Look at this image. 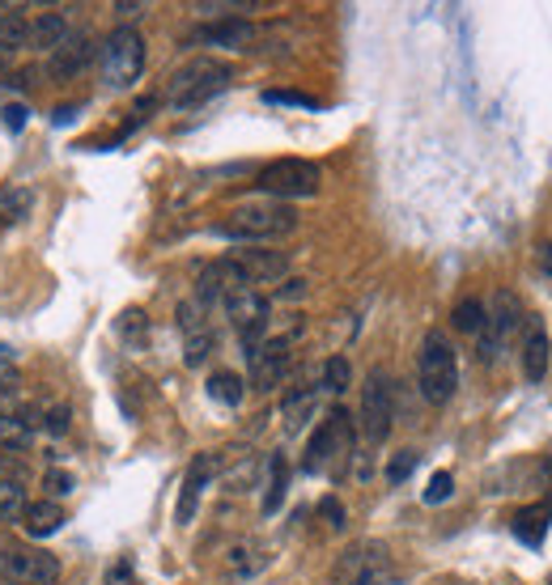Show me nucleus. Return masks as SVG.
<instances>
[{
	"label": "nucleus",
	"instance_id": "obj_1",
	"mask_svg": "<svg viewBox=\"0 0 552 585\" xmlns=\"http://www.w3.org/2000/svg\"><path fill=\"white\" fill-rule=\"evenodd\" d=\"M293 230H298V212L289 204H242L217 226V234L235 242H273Z\"/></svg>",
	"mask_w": 552,
	"mask_h": 585
},
{
	"label": "nucleus",
	"instance_id": "obj_2",
	"mask_svg": "<svg viewBox=\"0 0 552 585\" xmlns=\"http://www.w3.org/2000/svg\"><path fill=\"white\" fill-rule=\"evenodd\" d=\"M417 378H421V394L425 403H451V394L459 390V356L451 349V340L442 331H430L421 340V356H417Z\"/></svg>",
	"mask_w": 552,
	"mask_h": 585
},
{
	"label": "nucleus",
	"instance_id": "obj_3",
	"mask_svg": "<svg viewBox=\"0 0 552 585\" xmlns=\"http://www.w3.org/2000/svg\"><path fill=\"white\" fill-rule=\"evenodd\" d=\"M353 454V416L345 407H332L307 446V471H345Z\"/></svg>",
	"mask_w": 552,
	"mask_h": 585
},
{
	"label": "nucleus",
	"instance_id": "obj_4",
	"mask_svg": "<svg viewBox=\"0 0 552 585\" xmlns=\"http://www.w3.org/2000/svg\"><path fill=\"white\" fill-rule=\"evenodd\" d=\"M226 85H230V69H226L221 60H192L188 69H179V73L170 77L166 98H170V107L192 111L200 102H208L213 94H221Z\"/></svg>",
	"mask_w": 552,
	"mask_h": 585
},
{
	"label": "nucleus",
	"instance_id": "obj_5",
	"mask_svg": "<svg viewBox=\"0 0 552 585\" xmlns=\"http://www.w3.org/2000/svg\"><path fill=\"white\" fill-rule=\"evenodd\" d=\"M395 425V382L392 374L379 365L365 374V387H361V437L370 446H383L392 437Z\"/></svg>",
	"mask_w": 552,
	"mask_h": 585
},
{
	"label": "nucleus",
	"instance_id": "obj_6",
	"mask_svg": "<svg viewBox=\"0 0 552 585\" xmlns=\"http://www.w3.org/2000/svg\"><path fill=\"white\" fill-rule=\"evenodd\" d=\"M319 183H323L319 166L315 161H302V157L268 161L260 170V179H255V187L264 195H273V199H311V195H319Z\"/></svg>",
	"mask_w": 552,
	"mask_h": 585
},
{
	"label": "nucleus",
	"instance_id": "obj_7",
	"mask_svg": "<svg viewBox=\"0 0 552 585\" xmlns=\"http://www.w3.org/2000/svg\"><path fill=\"white\" fill-rule=\"evenodd\" d=\"M336 585H395L392 551L383 544H353L332 569Z\"/></svg>",
	"mask_w": 552,
	"mask_h": 585
},
{
	"label": "nucleus",
	"instance_id": "obj_8",
	"mask_svg": "<svg viewBox=\"0 0 552 585\" xmlns=\"http://www.w3.org/2000/svg\"><path fill=\"white\" fill-rule=\"evenodd\" d=\"M145 69V39L132 26H119L103 42V77L111 89H128L132 81H141Z\"/></svg>",
	"mask_w": 552,
	"mask_h": 585
},
{
	"label": "nucleus",
	"instance_id": "obj_9",
	"mask_svg": "<svg viewBox=\"0 0 552 585\" xmlns=\"http://www.w3.org/2000/svg\"><path fill=\"white\" fill-rule=\"evenodd\" d=\"M0 577L9 585H56L60 577V560L47 556L39 547H0Z\"/></svg>",
	"mask_w": 552,
	"mask_h": 585
},
{
	"label": "nucleus",
	"instance_id": "obj_10",
	"mask_svg": "<svg viewBox=\"0 0 552 585\" xmlns=\"http://www.w3.org/2000/svg\"><path fill=\"white\" fill-rule=\"evenodd\" d=\"M523 318H527V314H523L514 293H497V297H493V306L484 310V331H480V361H484V365L497 361L502 344L523 327Z\"/></svg>",
	"mask_w": 552,
	"mask_h": 585
},
{
	"label": "nucleus",
	"instance_id": "obj_11",
	"mask_svg": "<svg viewBox=\"0 0 552 585\" xmlns=\"http://www.w3.org/2000/svg\"><path fill=\"white\" fill-rule=\"evenodd\" d=\"M251 361V387L255 390H273L285 382L289 365H293V336H276V340H264L260 349L247 356Z\"/></svg>",
	"mask_w": 552,
	"mask_h": 585
},
{
	"label": "nucleus",
	"instance_id": "obj_12",
	"mask_svg": "<svg viewBox=\"0 0 552 585\" xmlns=\"http://www.w3.org/2000/svg\"><path fill=\"white\" fill-rule=\"evenodd\" d=\"M518 361H523V378L527 382H540L549 374V336H544V322L531 318V314L518 327Z\"/></svg>",
	"mask_w": 552,
	"mask_h": 585
},
{
	"label": "nucleus",
	"instance_id": "obj_13",
	"mask_svg": "<svg viewBox=\"0 0 552 585\" xmlns=\"http://www.w3.org/2000/svg\"><path fill=\"white\" fill-rule=\"evenodd\" d=\"M217 467H221V463H217V454H196V459H192V467H188V475H183V492H179V513H175L183 526L196 517L200 492L208 488V479L217 475Z\"/></svg>",
	"mask_w": 552,
	"mask_h": 585
},
{
	"label": "nucleus",
	"instance_id": "obj_14",
	"mask_svg": "<svg viewBox=\"0 0 552 585\" xmlns=\"http://www.w3.org/2000/svg\"><path fill=\"white\" fill-rule=\"evenodd\" d=\"M230 264L242 272V280H247L251 289H255V284H268L276 276H285V268H289V259H285L280 251H238V255H230Z\"/></svg>",
	"mask_w": 552,
	"mask_h": 585
},
{
	"label": "nucleus",
	"instance_id": "obj_15",
	"mask_svg": "<svg viewBox=\"0 0 552 585\" xmlns=\"http://www.w3.org/2000/svg\"><path fill=\"white\" fill-rule=\"evenodd\" d=\"M251 39H255V26L242 17H226V22H213V26L196 31V42H208V47H247Z\"/></svg>",
	"mask_w": 552,
	"mask_h": 585
},
{
	"label": "nucleus",
	"instance_id": "obj_16",
	"mask_svg": "<svg viewBox=\"0 0 552 585\" xmlns=\"http://www.w3.org/2000/svg\"><path fill=\"white\" fill-rule=\"evenodd\" d=\"M89 56H94V42L85 39V35H69V39L51 51V69L60 77H73V73H81L89 64Z\"/></svg>",
	"mask_w": 552,
	"mask_h": 585
},
{
	"label": "nucleus",
	"instance_id": "obj_17",
	"mask_svg": "<svg viewBox=\"0 0 552 585\" xmlns=\"http://www.w3.org/2000/svg\"><path fill=\"white\" fill-rule=\"evenodd\" d=\"M22 522H26V535L47 539V535H56L64 526V509L56 505V501H35V505L22 509Z\"/></svg>",
	"mask_w": 552,
	"mask_h": 585
},
{
	"label": "nucleus",
	"instance_id": "obj_18",
	"mask_svg": "<svg viewBox=\"0 0 552 585\" xmlns=\"http://www.w3.org/2000/svg\"><path fill=\"white\" fill-rule=\"evenodd\" d=\"M549 517H552V501L523 509V513L514 517V535H518L523 544L540 547V544H544V535H549Z\"/></svg>",
	"mask_w": 552,
	"mask_h": 585
},
{
	"label": "nucleus",
	"instance_id": "obj_19",
	"mask_svg": "<svg viewBox=\"0 0 552 585\" xmlns=\"http://www.w3.org/2000/svg\"><path fill=\"white\" fill-rule=\"evenodd\" d=\"M31 437H35V412H4L0 416V446L26 450Z\"/></svg>",
	"mask_w": 552,
	"mask_h": 585
},
{
	"label": "nucleus",
	"instance_id": "obj_20",
	"mask_svg": "<svg viewBox=\"0 0 552 585\" xmlns=\"http://www.w3.org/2000/svg\"><path fill=\"white\" fill-rule=\"evenodd\" d=\"M69 39V26H64V17L60 13H43L39 22L31 26V47H39V51H56L60 42Z\"/></svg>",
	"mask_w": 552,
	"mask_h": 585
},
{
	"label": "nucleus",
	"instance_id": "obj_21",
	"mask_svg": "<svg viewBox=\"0 0 552 585\" xmlns=\"http://www.w3.org/2000/svg\"><path fill=\"white\" fill-rule=\"evenodd\" d=\"M315 399H319V387L289 390V394H285V425H289V429H302L307 416L315 412Z\"/></svg>",
	"mask_w": 552,
	"mask_h": 585
},
{
	"label": "nucleus",
	"instance_id": "obj_22",
	"mask_svg": "<svg viewBox=\"0 0 552 585\" xmlns=\"http://www.w3.org/2000/svg\"><path fill=\"white\" fill-rule=\"evenodd\" d=\"M268 492H264V513L273 517L276 509L285 505V488H289V463H285V454H273V463H268Z\"/></svg>",
	"mask_w": 552,
	"mask_h": 585
},
{
	"label": "nucleus",
	"instance_id": "obj_23",
	"mask_svg": "<svg viewBox=\"0 0 552 585\" xmlns=\"http://www.w3.org/2000/svg\"><path fill=\"white\" fill-rule=\"evenodd\" d=\"M26 212H31V192H26V187H17V183L0 187V221H4V226L22 221Z\"/></svg>",
	"mask_w": 552,
	"mask_h": 585
},
{
	"label": "nucleus",
	"instance_id": "obj_24",
	"mask_svg": "<svg viewBox=\"0 0 552 585\" xmlns=\"http://www.w3.org/2000/svg\"><path fill=\"white\" fill-rule=\"evenodd\" d=\"M451 322H455V331H464V336H480V331H484V302H476V297L459 302L455 314H451Z\"/></svg>",
	"mask_w": 552,
	"mask_h": 585
},
{
	"label": "nucleus",
	"instance_id": "obj_25",
	"mask_svg": "<svg viewBox=\"0 0 552 585\" xmlns=\"http://www.w3.org/2000/svg\"><path fill=\"white\" fill-rule=\"evenodd\" d=\"M208 394H213L217 403H226V407H238V403H242V378L230 374V369H221V374L208 378Z\"/></svg>",
	"mask_w": 552,
	"mask_h": 585
},
{
	"label": "nucleus",
	"instance_id": "obj_26",
	"mask_svg": "<svg viewBox=\"0 0 552 585\" xmlns=\"http://www.w3.org/2000/svg\"><path fill=\"white\" fill-rule=\"evenodd\" d=\"M26 509V488L22 479H0V517H17Z\"/></svg>",
	"mask_w": 552,
	"mask_h": 585
},
{
	"label": "nucleus",
	"instance_id": "obj_27",
	"mask_svg": "<svg viewBox=\"0 0 552 585\" xmlns=\"http://www.w3.org/2000/svg\"><path fill=\"white\" fill-rule=\"evenodd\" d=\"M260 564H264V560H260V547L255 544L230 547V569H235V577H251Z\"/></svg>",
	"mask_w": 552,
	"mask_h": 585
},
{
	"label": "nucleus",
	"instance_id": "obj_28",
	"mask_svg": "<svg viewBox=\"0 0 552 585\" xmlns=\"http://www.w3.org/2000/svg\"><path fill=\"white\" fill-rule=\"evenodd\" d=\"M208 352H213V331L208 327H200V331H188V352H183V361L196 369L208 361Z\"/></svg>",
	"mask_w": 552,
	"mask_h": 585
},
{
	"label": "nucleus",
	"instance_id": "obj_29",
	"mask_svg": "<svg viewBox=\"0 0 552 585\" xmlns=\"http://www.w3.org/2000/svg\"><path fill=\"white\" fill-rule=\"evenodd\" d=\"M323 390H332V394H345L349 390V361L345 356H332L323 365Z\"/></svg>",
	"mask_w": 552,
	"mask_h": 585
},
{
	"label": "nucleus",
	"instance_id": "obj_30",
	"mask_svg": "<svg viewBox=\"0 0 552 585\" xmlns=\"http://www.w3.org/2000/svg\"><path fill=\"white\" fill-rule=\"evenodd\" d=\"M451 492H455V475H451V471H437L434 479H430V488H425V505L451 501Z\"/></svg>",
	"mask_w": 552,
	"mask_h": 585
},
{
	"label": "nucleus",
	"instance_id": "obj_31",
	"mask_svg": "<svg viewBox=\"0 0 552 585\" xmlns=\"http://www.w3.org/2000/svg\"><path fill=\"white\" fill-rule=\"evenodd\" d=\"M412 471H417V450H399L392 463H387V479H392V484H404Z\"/></svg>",
	"mask_w": 552,
	"mask_h": 585
},
{
	"label": "nucleus",
	"instance_id": "obj_32",
	"mask_svg": "<svg viewBox=\"0 0 552 585\" xmlns=\"http://www.w3.org/2000/svg\"><path fill=\"white\" fill-rule=\"evenodd\" d=\"M43 488H47V501H51V497H69V492H73V475H69V471H47V475H43Z\"/></svg>",
	"mask_w": 552,
	"mask_h": 585
},
{
	"label": "nucleus",
	"instance_id": "obj_33",
	"mask_svg": "<svg viewBox=\"0 0 552 585\" xmlns=\"http://www.w3.org/2000/svg\"><path fill=\"white\" fill-rule=\"evenodd\" d=\"M43 429L51 432V437H64V432H69V407H64V403L47 407V412H43Z\"/></svg>",
	"mask_w": 552,
	"mask_h": 585
},
{
	"label": "nucleus",
	"instance_id": "obj_34",
	"mask_svg": "<svg viewBox=\"0 0 552 585\" xmlns=\"http://www.w3.org/2000/svg\"><path fill=\"white\" fill-rule=\"evenodd\" d=\"M119 331H123V340L141 344V340H145V314H141V310H128L123 318H119Z\"/></svg>",
	"mask_w": 552,
	"mask_h": 585
},
{
	"label": "nucleus",
	"instance_id": "obj_35",
	"mask_svg": "<svg viewBox=\"0 0 552 585\" xmlns=\"http://www.w3.org/2000/svg\"><path fill=\"white\" fill-rule=\"evenodd\" d=\"M264 102H280V107H311V111L319 107L315 98H307V94H293V89H289V94H285V89H268V94H264Z\"/></svg>",
	"mask_w": 552,
	"mask_h": 585
},
{
	"label": "nucleus",
	"instance_id": "obj_36",
	"mask_svg": "<svg viewBox=\"0 0 552 585\" xmlns=\"http://www.w3.org/2000/svg\"><path fill=\"white\" fill-rule=\"evenodd\" d=\"M17 387H22V378H17V365L0 356V399H13V394H17Z\"/></svg>",
	"mask_w": 552,
	"mask_h": 585
},
{
	"label": "nucleus",
	"instance_id": "obj_37",
	"mask_svg": "<svg viewBox=\"0 0 552 585\" xmlns=\"http://www.w3.org/2000/svg\"><path fill=\"white\" fill-rule=\"evenodd\" d=\"M323 517H327V526H332V531H340V526H345V505H340V501H336V497H323Z\"/></svg>",
	"mask_w": 552,
	"mask_h": 585
},
{
	"label": "nucleus",
	"instance_id": "obj_38",
	"mask_svg": "<svg viewBox=\"0 0 552 585\" xmlns=\"http://www.w3.org/2000/svg\"><path fill=\"white\" fill-rule=\"evenodd\" d=\"M107 585H136V573H132V564H128V560H119L116 569L107 573Z\"/></svg>",
	"mask_w": 552,
	"mask_h": 585
},
{
	"label": "nucleus",
	"instance_id": "obj_39",
	"mask_svg": "<svg viewBox=\"0 0 552 585\" xmlns=\"http://www.w3.org/2000/svg\"><path fill=\"white\" fill-rule=\"evenodd\" d=\"M0 115H4V127H13V132H22V127H26V107H4Z\"/></svg>",
	"mask_w": 552,
	"mask_h": 585
},
{
	"label": "nucleus",
	"instance_id": "obj_40",
	"mask_svg": "<svg viewBox=\"0 0 552 585\" xmlns=\"http://www.w3.org/2000/svg\"><path fill=\"white\" fill-rule=\"evenodd\" d=\"M302 293H307V284H302V280H289V284L280 289V297H285V302H289V297H302Z\"/></svg>",
	"mask_w": 552,
	"mask_h": 585
},
{
	"label": "nucleus",
	"instance_id": "obj_41",
	"mask_svg": "<svg viewBox=\"0 0 552 585\" xmlns=\"http://www.w3.org/2000/svg\"><path fill=\"white\" fill-rule=\"evenodd\" d=\"M540 268H544V276H552V242L540 251Z\"/></svg>",
	"mask_w": 552,
	"mask_h": 585
},
{
	"label": "nucleus",
	"instance_id": "obj_42",
	"mask_svg": "<svg viewBox=\"0 0 552 585\" xmlns=\"http://www.w3.org/2000/svg\"><path fill=\"white\" fill-rule=\"evenodd\" d=\"M549 585H552V577H549Z\"/></svg>",
	"mask_w": 552,
	"mask_h": 585
}]
</instances>
